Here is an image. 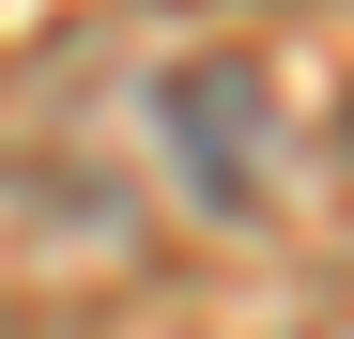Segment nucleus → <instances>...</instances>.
Wrapping results in <instances>:
<instances>
[{
  "label": "nucleus",
  "instance_id": "1",
  "mask_svg": "<svg viewBox=\"0 0 354 339\" xmlns=\"http://www.w3.org/2000/svg\"><path fill=\"white\" fill-rule=\"evenodd\" d=\"M262 124H277V108H262V77H247V62H185V77H169L185 185H201V201H231V216L262 201Z\"/></svg>",
  "mask_w": 354,
  "mask_h": 339
}]
</instances>
